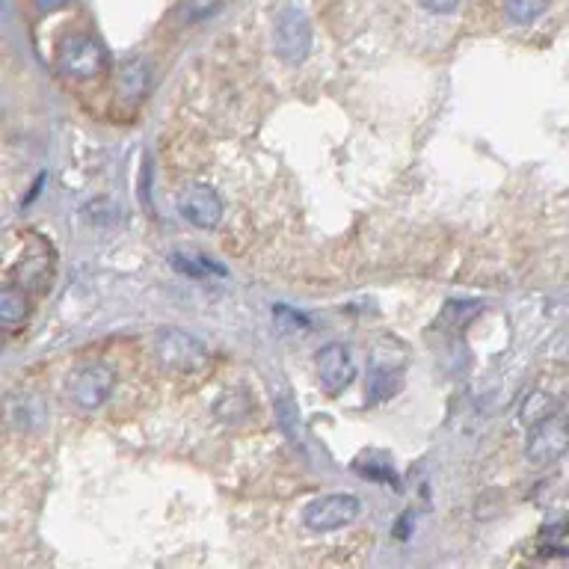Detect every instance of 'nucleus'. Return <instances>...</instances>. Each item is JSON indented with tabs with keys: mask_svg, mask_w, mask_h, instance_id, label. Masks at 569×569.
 <instances>
[{
	"mask_svg": "<svg viewBox=\"0 0 569 569\" xmlns=\"http://www.w3.org/2000/svg\"><path fill=\"white\" fill-rule=\"evenodd\" d=\"M107 48L89 36V33H72L57 45V69L75 81H92L101 72H107Z\"/></svg>",
	"mask_w": 569,
	"mask_h": 569,
	"instance_id": "f257e3e1",
	"label": "nucleus"
},
{
	"mask_svg": "<svg viewBox=\"0 0 569 569\" xmlns=\"http://www.w3.org/2000/svg\"><path fill=\"white\" fill-rule=\"evenodd\" d=\"M273 48L291 66H297V63H303L309 57V51H312V24H309V15L300 6H285L276 15Z\"/></svg>",
	"mask_w": 569,
	"mask_h": 569,
	"instance_id": "f03ea898",
	"label": "nucleus"
},
{
	"mask_svg": "<svg viewBox=\"0 0 569 569\" xmlns=\"http://www.w3.org/2000/svg\"><path fill=\"white\" fill-rule=\"evenodd\" d=\"M362 513V501L353 492H332V495H321L315 498L306 510H303V525L326 534V531H338L347 528L359 519Z\"/></svg>",
	"mask_w": 569,
	"mask_h": 569,
	"instance_id": "7ed1b4c3",
	"label": "nucleus"
},
{
	"mask_svg": "<svg viewBox=\"0 0 569 569\" xmlns=\"http://www.w3.org/2000/svg\"><path fill=\"white\" fill-rule=\"evenodd\" d=\"M155 353L166 368L172 371H199L208 362V350L199 338H193L184 329H158L155 335Z\"/></svg>",
	"mask_w": 569,
	"mask_h": 569,
	"instance_id": "20e7f679",
	"label": "nucleus"
},
{
	"mask_svg": "<svg viewBox=\"0 0 569 569\" xmlns=\"http://www.w3.org/2000/svg\"><path fill=\"white\" fill-rule=\"evenodd\" d=\"M113 383H116V377L104 362H89V365H81L72 371L69 395L81 409H98L113 395Z\"/></svg>",
	"mask_w": 569,
	"mask_h": 569,
	"instance_id": "39448f33",
	"label": "nucleus"
},
{
	"mask_svg": "<svg viewBox=\"0 0 569 569\" xmlns=\"http://www.w3.org/2000/svg\"><path fill=\"white\" fill-rule=\"evenodd\" d=\"M567 451V424L561 415H543L540 421H534L531 433H528V457L540 466H549L555 460H561Z\"/></svg>",
	"mask_w": 569,
	"mask_h": 569,
	"instance_id": "423d86ee",
	"label": "nucleus"
},
{
	"mask_svg": "<svg viewBox=\"0 0 569 569\" xmlns=\"http://www.w3.org/2000/svg\"><path fill=\"white\" fill-rule=\"evenodd\" d=\"M315 368H318V380H321L326 395H341L356 380V362H353L350 350L338 341L324 344L318 350Z\"/></svg>",
	"mask_w": 569,
	"mask_h": 569,
	"instance_id": "0eeeda50",
	"label": "nucleus"
},
{
	"mask_svg": "<svg viewBox=\"0 0 569 569\" xmlns=\"http://www.w3.org/2000/svg\"><path fill=\"white\" fill-rule=\"evenodd\" d=\"M178 211L187 223H193L199 229H214L223 217V202L211 187L193 184L178 196Z\"/></svg>",
	"mask_w": 569,
	"mask_h": 569,
	"instance_id": "6e6552de",
	"label": "nucleus"
},
{
	"mask_svg": "<svg viewBox=\"0 0 569 569\" xmlns=\"http://www.w3.org/2000/svg\"><path fill=\"white\" fill-rule=\"evenodd\" d=\"M149 83H152V66L146 60H128L122 69H119V92L125 98H143L149 92Z\"/></svg>",
	"mask_w": 569,
	"mask_h": 569,
	"instance_id": "1a4fd4ad",
	"label": "nucleus"
},
{
	"mask_svg": "<svg viewBox=\"0 0 569 569\" xmlns=\"http://www.w3.org/2000/svg\"><path fill=\"white\" fill-rule=\"evenodd\" d=\"M172 267L187 273V276H211V273H223V267H217L208 255L199 252H172Z\"/></svg>",
	"mask_w": 569,
	"mask_h": 569,
	"instance_id": "9d476101",
	"label": "nucleus"
},
{
	"mask_svg": "<svg viewBox=\"0 0 569 569\" xmlns=\"http://www.w3.org/2000/svg\"><path fill=\"white\" fill-rule=\"evenodd\" d=\"M27 315V300L15 288H0V326L21 324Z\"/></svg>",
	"mask_w": 569,
	"mask_h": 569,
	"instance_id": "9b49d317",
	"label": "nucleus"
},
{
	"mask_svg": "<svg viewBox=\"0 0 569 569\" xmlns=\"http://www.w3.org/2000/svg\"><path fill=\"white\" fill-rule=\"evenodd\" d=\"M549 0H504V12L513 24H531L546 12Z\"/></svg>",
	"mask_w": 569,
	"mask_h": 569,
	"instance_id": "f8f14e48",
	"label": "nucleus"
},
{
	"mask_svg": "<svg viewBox=\"0 0 569 569\" xmlns=\"http://www.w3.org/2000/svg\"><path fill=\"white\" fill-rule=\"evenodd\" d=\"M223 0H181L178 3V18L184 24H196V21H205L211 12L220 9Z\"/></svg>",
	"mask_w": 569,
	"mask_h": 569,
	"instance_id": "ddd939ff",
	"label": "nucleus"
},
{
	"mask_svg": "<svg viewBox=\"0 0 569 569\" xmlns=\"http://www.w3.org/2000/svg\"><path fill=\"white\" fill-rule=\"evenodd\" d=\"M276 412H279V424H282V430H288L291 436H297L300 421H297V407H294V401H291V398H279Z\"/></svg>",
	"mask_w": 569,
	"mask_h": 569,
	"instance_id": "4468645a",
	"label": "nucleus"
},
{
	"mask_svg": "<svg viewBox=\"0 0 569 569\" xmlns=\"http://www.w3.org/2000/svg\"><path fill=\"white\" fill-rule=\"evenodd\" d=\"M427 12H436V15H448V12H454L457 9V3L460 0H418Z\"/></svg>",
	"mask_w": 569,
	"mask_h": 569,
	"instance_id": "2eb2a0df",
	"label": "nucleus"
},
{
	"mask_svg": "<svg viewBox=\"0 0 569 569\" xmlns=\"http://www.w3.org/2000/svg\"><path fill=\"white\" fill-rule=\"evenodd\" d=\"M72 0H33V6L42 12V15H51V12H60V9H66Z\"/></svg>",
	"mask_w": 569,
	"mask_h": 569,
	"instance_id": "dca6fc26",
	"label": "nucleus"
},
{
	"mask_svg": "<svg viewBox=\"0 0 569 569\" xmlns=\"http://www.w3.org/2000/svg\"><path fill=\"white\" fill-rule=\"evenodd\" d=\"M0 347H3V335H0Z\"/></svg>",
	"mask_w": 569,
	"mask_h": 569,
	"instance_id": "f3484780",
	"label": "nucleus"
}]
</instances>
